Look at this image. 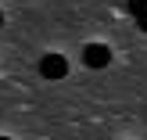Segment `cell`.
<instances>
[{"instance_id":"cell-2","label":"cell","mask_w":147,"mask_h":140,"mask_svg":"<svg viewBox=\"0 0 147 140\" xmlns=\"http://www.w3.org/2000/svg\"><path fill=\"white\" fill-rule=\"evenodd\" d=\"M83 61H86V68H108V61H111V47H104V43H90V47H83Z\"/></svg>"},{"instance_id":"cell-3","label":"cell","mask_w":147,"mask_h":140,"mask_svg":"<svg viewBox=\"0 0 147 140\" xmlns=\"http://www.w3.org/2000/svg\"><path fill=\"white\" fill-rule=\"evenodd\" d=\"M144 11H147V0H129V14L133 18H140Z\"/></svg>"},{"instance_id":"cell-4","label":"cell","mask_w":147,"mask_h":140,"mask_svg":"<svg viewBox=\"0 0 147 140\" xmlns=\"http://www.w3.org/2000/svg\"><path fill=\"white\" fill-rule=\"evenodd\" d=\"M136 25H140V29H144V32H147V11L140 14V18H136Z\"/></svg>"},{"instance_id":"cell-6","label":"cell","mask_w":147,"mask_h":140,"mask_svg":"<svg viewBox=\"0 0 147 140\" xmlns=\"http://www.w3.org/2000/svg\"><path fill=\"white\" fill-rule=\"evenodd\" d=\"M0 140H11V137H0Z\"/></svg>"},{"instance_id":"cell-5","label":"cell","mask_w":147,"mask_h":140,"mask_svg":"<svg viewBox=\"0 0 147 140\" xmlns=\"http://www.w3.org/2000/svg\"><path fill=\"white\" fill-rule=\"evenodd\" d=\"M0 25H4V14H0Z\"/></svg>"},{"instance_id":"cell-1","label":"cell","mask_w":147,"mask_h":140,"mask_svg":"<svg viewBox=\"0 0 147 140\" xmlns=\"http://www.w3.org/2000/svg\"><path fill=\"white\" fill-rule=\"evenodd\" d=\"M40 76L43 79H65L68 76V61L61 54H43L40 57Z\"/></svg>"}]
</instances>
